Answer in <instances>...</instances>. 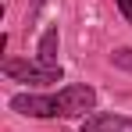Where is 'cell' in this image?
Segmentation results:
<instances>
[{"label": "cell", "mask_w": 132, "mask_h": 132, "mask_svg": "<svg viewBox=\"0 0 132 132\" xmlns=\"http://www.w3.org/2000/svg\"><path fill=\"white\" fill-rule=\"evenodd\" d=\"M7 107L29 118H79L96 107V89L82 82V86H64L57 93H18L7 100Z\"/></svg>", "instance_id": "6da1fadb"}, {"label": "cell", "mask_w": 132, "mask_h": 132, "mask_svg": "<svg viewBox=\"0 0 132 132\" xmlns=\"http://www.w3.org/2000/svg\"><path fill=\"white\" fill-rule=\"evenodd\" d=\"M0 71H4L11 82H25V86H54V82L64 79L61 64L50 68V64H43V61H29V57H7V61L0 64Z\"/></svg>", "instance_id": "7a4b0ae2"}, {"label": "cell", "mask_w": 132, "mask_h": 132, "mask_svg": "<svg viewBox=\"0 0 132 132\" xmlns=\"http://www.w3.org/2000/svg\"><path fill=\"white\" fill-rule=\"evenodd\" d=\"M82 132H132V118L129 114H89L86 121H82Z\"/></svg>", "instance_id": "3957f363"}, {"label": "cell", "mask_w": 132, "mask_h": 132, "mask_svg": "<svg viewBox=\"0 0 132 132\" xmlns=\"http://www.w3.org/2000/svg\"><path fill=\"white\" fill-rule=\"evenodd\" d=\"M57 46H61V36H57V25H50L43 36H39V46H36V61H43V64L57 68Z\"/></svg>", "instance_id": "277c9868"}, {"label": "cell", "mask_w": 132, "mask_h": 132, "mask_svg": "<svg viewBox=\"0 0 132 132\" xmlns=\"http://www.w3.org/2000/svg\"><path fill=\"white\" fill-rule=\"evenodd\" d=\"M114 64H121V68L132 71V50H118V54H114Z\"/></svg>", "instance_id": "5b68a950"}, {"label": "cell", "mask_w": 132, "mask_h": 132, "mask_svg": "<svg viewBox=\"0 0 132 132\" xmlns=\"http://www.w3.org/2000/svg\"><path fill=\"white\" fill-rule=\"evenodd\" d=\"M118 11H121V14L132 22V0H118Z\"/></svg>", "instance_id": "8992f818"}]
</instances>
